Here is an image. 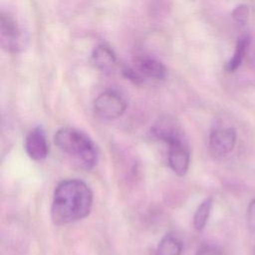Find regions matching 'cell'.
Returning a JSON list of instances; mask_svg holds the SVG:
<instances>
[{
    "label": "cell",
    "mask_w": 255,
    "mask_h": 255,
    "mask_svg": "<svg viewBox=\"0 0 255 255\" xmlns=\"http://www.w3.org/2000/svg\"><path fill=\"white\" fill-rule=\"evenodd\" d=\"M151 132L157 139L164 141L166 144L184 140L179 125L175 119L170 116H163L159 118L151 127Z\"/></svg>",
    "instance_id": "cell-6"
},
{
    "label": "cell",
    "mask_w": 255,
    "mask_h": 255,
    "mask_svg": "<svg viewBox=\"0 0 255 255\" xmlns=\"http://www.w3.org/2000/svg\"><path fill=\"white\" fill-rule=\"evenodd\" d=\"M195 255H220V251L214 245L204 243L198 247Z\"/></svg>",
    "instance_id": "cell-16"
},
{
    "label": "cell",
    "mask_w": 255,
    "mask_h": 255,
    "mask_svg": "<svg viewBox=\"0 0 255 255\" xmlns=\"http://www.w3.org/2000/svg\"><path fill=\"white\" fill-rule=\"evenodd\" d=\"M54 141L64 153L76 159L82 167L92 169L97 164V147L85 132L74 128H62L55 133Z\"/></svg>",
    "instance_id": "cell-2"
},
{
    "label": "cell",
    "mask_w": 255,
    "mask_h": 255,
    "mask_svg": "<svg viewBox=\"0 0 255 255\" xmlns=\"http://www.w3.org/2000/svg\"><path fill=\"white\" fill-rule=\"evenodd\" d=\"M93 192L80 179H66L55 188L51 218L56 225H65L81 220L89 215L93 206Z\"/></svg>",
    "instance_id": "cell-1"
},
{
    "label": "cell",
    "mask_w": 255,
    "mask_h": 255,
    "mask_svg": "<svg viewBox=\"0 0 255 255\" xmlns=\"http://www.w3.org/2000/svg\"><path fill=\"white\" fill-rule=\"evenodd\" d=\"M181 241L177 237L167 234L159 241L155 255H181Z\"/></svg>",
    "instance_id": "cell-12"
},
{
    "label": "cell",
    "mask_w": 255,
    "mask_h": 255,
    "mask_svg": "<svg viewBox=\"0 0 255 255\" xmlns=\"http://www.w3.org/2000/svg\"><path fill=\"white\" fill-rule=\"evenodd\" d=\"M24 146L30 158L34 160L45 159L49 153V144L45 130L41 127L31 129L25 138Z\"/></svg>",
    "instance_id": "cell-7"
},
{
    "label": "cell",
    "mask_w": 255,
    "mask_h": 255,
    "mask_svg": "<svg viewBox=\"0 0 255 255\" xmlns=\"http://www.w3.org/2000/svg\"><path fill=\"white\" fill-rule=\"evenodd\" d=\"M141 83L144 80H162L165 77L166 70L164 65L157 59L152 57H139L135 60V68Z\"/></svg>",
    "instance_id": "cell-9"
},
{
    "label": "cell",
    "mask_w": 255,
    "mask_h": 255,
    "mask_svg": "<svg viewBox=\"0 0 255 255\" xmlns=\"http://www.w3.org/2000/svg\"><path fill=\"white\" fill-rule=\"evenodd\" d=\"M168 164L170 168L179 176H183L188 171L190 153L185 140L175 141L168 144Z\"/></svg>",
    "instance_id": "cell-8"
},
{
    "label": "cell",
    "mask_w": 255,
    "mask_h": 255,
    "mask_svg": "<svg viewBox=\"0 0 255 255\" xmlns=\"http://www.w3.org/2000/svg\"><path fill=\"white\" fill-rule=\"evenodd\" d=\"M237 133L233 128H216L210 132L209 148L213 155L224 156L231 152L235 146Z\"/></svg>",
    "instance_id": "cell-5"
},
{
    "label": "cell",
    "mask_w": 255,
    "mask_h": 255,
    "mask_svg": "<svg viewBox=\"0 0 255 255\" xmlns=\"http://www.w3.org/2000/svg\"><path fill=\"white\" fill-rule=\"evenodd\" d=\"M232 18L234 22L239 26L246 25L249 18V8L245 4H240L232 11Z\"/></svg>",
    "instance_id": "cell-14"
},
{
    "label": "cell",
    "mask_w": 255,
    "mask_h": 255,
    "mask_svg": "<svg viewBox=\"0 0 255 255\" xmlns=\"http://www.w3.org/2000/svg\"><path fill=\"white\" fill-rule=\"evenodd\" d=\"M92 63L98 70L112 73L117 68L118 60L113 49L106 44H100L93 51Z\"/></svg>",
    "instance_id": "cell-10"
},
{
    "label": "cell",
    "mask_w": 255,
    "mask_h": 255,
    "mask_svg": "<svg viewBox=\"0 0 255 255\" xmlns=\"http://www.w3.org/2000/svg\"><path fill=\"white\" fill-rule=\"evenodd\" d=\"M251 255H255V248L253 249V251H252V254Z\"/></svg>",
    "instance_id": "cell-17"
},
{
    "label": "cell",
    "mask_w": 255,
    "mask_h": 255,
    "mask_svg": "<svg viewBox=\"0 0 255 255\" xmlns=\"http://www.w3.org/2000/svg\"><path fill=\"white\" fill-rule=\"evenodd\" d=\"M250 43H251V37L248 33H244L238 38L234 53L232 57L229 59V61L226 63V66H225L226 71L234 72L241 66Z\"/></svg>",
    "instance_id": "cell-11"
},
{
    "label": "cell",
    "mask_w": 255,
    "mask_h": 255,
    "mask_svg": "<svg viewBox=\"0 0 255 255\" xmlns=\"http://www.w3.org/2000/svg\"><path fill=\"white\" fill-rule=\"evenodd\" d=\"M247 226L251 231H255V198L250 201L246 211Z\"/></svg>",
    "instance_id": "cell-15"
},
{
    "label": "cell",
    "mask_w": 255,
    "mask_h": 255,
    "mask_svg": "<svg viewBox=\"0 0 255 255\" xmlns=\"http://www.w3.org/2000/svg\"><path fill=\"white\" fill-rule=\"evenodd\" d=\"M127 103L115 91H105L94 102L95 115L103 121H114L126 112Z\"/></svg>",
    "instance_id": "cell-3"
},
{
    "label": "cell",
    "mask_w": 255,
    "mask_h": 255,
    "mask_svg": "<svg viewBox=\"0 0 255 255\" xmlns=\"http://www.w3.org/2000/svg\"><path fill=\"white\" fill-rule=\"evenodd\" d=\"M1 45L10 53H18L24 46L22 29L13 15L8 12L1 14Z\"/></svg>",
    "instance_id": "cell-4"
},
{
    "label": "cell",
    "mask_w": 255,
    "mask_h": 255,
    "mask_svg": "<svg viewBox=\"0 0 255 255\" xmlns=\"http://www.w3.org/2000/svg\"><path fill=\"white\" fill-rule=\"evenodd\" d=\"M212 208V198L208 197L206 199H204L199 206L197 207V209L194 212L193 215V226L196 230L200 231L202 230L209 218L210 215V211Z\"/></svg>",
    "instance_id": "cell-13"
}]
</instances>
